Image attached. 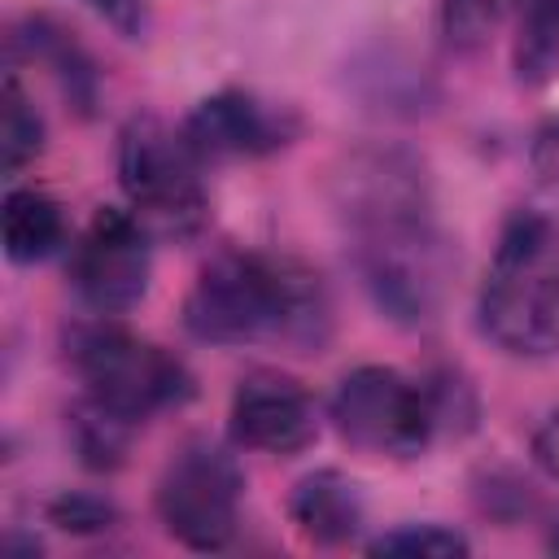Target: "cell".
Masks as SVG:
<instances>
[{"label": "cell", "instance_id": "9a60e30c", "mask_svg": "<svg viewBox=\"0 0 559 559\" xmlns=\"http://www.w3.org/2000/svg\"><path fill=\"white\" fill-rule=\"evenodd\" d=\"M39 148H44V122H39L31 96L22 92V83L9 74L0 87V162H4V175L22 170Z\"/></svg>", "mask_w": 559, "mask_h": 559}, {"label": "cell", "instance_id": "5bb4252c", "mask_svg": "<svg viewBox=\"0 0 559 559\" xmlns=\"http://www.w3.org/2000/svg\"><path fill=\"white\" fill-rule=\"evenodd\" d=\"M515 13V70L520 79H546L559 61V0H520Z\"/></svg>", "mask_w": 559, "mask_h": 559}, {"label": "cell", "instance_id": "2e32d148", "mask_svg": "<svg viewBox=\"0 0 559 559\" xmlns=\"http://www.w3.org/2000/svg\"><path fill=\"white\" fill-rule=\"evenodd\" d=\"M70 432H74V450L87 467H118L122 463V450H127V432H131V419H122L118 411L100 406V402H83L74 406V419H70Z\"/></svg>", "mask_w": 559, "mask_h": 559}, {"label": "cell", "instance_id": "5b68a950", "mask_svg": "<svg viewBox=\"0 0 559 559\" xmlns=\"http://www.w3.org/2000/svg\"><path fill=\"white\" fill-rule=\"evenodd\" d=\"M70 367L87 384V397L140 424L192 393V376L162 345L140 341L109 323H87L70 332Z\"/></svg>", "mask_w": 559, "mask_h": 559}, {"label": "cell", "instance_id": "6da1fadb", "mask_svg": "<svg viewBox=\"0 0 559 559\" xmlns=\"http://www.w3.org/2000/svg\"><path fill=\"white\" fill-rule=\"evenodd\" d=\"M183 323L197 341L253 345L271 341L310 354L332 332V301L314 271L271 253H218L201 266Z\"/></svg>", "mask_w": 559, "mask_h": 559}, {"label": "cell", "instance_id": "52a82bcc", "mask_svg": "<svg viewBox=\"0 0 559 559\" xmlns=\"http://www.w3.org/2000/svg\"><path fill=\"white\" fill-rule=\"evenodd\" d=\"M240 489H245V480H240L236 459L223 445L192 437L162 467L157 515L175 542H183L192 550H218L236 533Z\"/></svg>", "mask_w": 559, "mask_h": 559}, {"label": "cell", "instance_id": "7c38bea8", "mask_svg": "<svg viewBox=\"0 0 559 559\" xmlns=\"http://www.w3.org/2000/svg\"><path fill=\"white\" fill-rule=\"evenodd\" d=\"M4 253L13 262H39L61 245V210L35 188H13L4 197Z\"/></svg>", "mask_w": 559, "mask_h": 559}, {"label": "cell", "instance_id": "30bf717a", "mask_svg": "<svg viewBox=\"0 0 559 559\" xmlns=\"http://www.w3.org/2000/svg\"><path fill=\"white\" fill-rule=\"evenodd\" d=\"M183 135L201 162L258 157V153L288 144V118L249 92H214L188 114Z\"/></svg>", "mask_w": 559, "mask_h": 559}, {"label": "cell", "instance_id": "603a6c76", "mask_svg": "<svg viewBox=\"0 0 559 559\" xmlns=\"http://www.w3.org/2000/svg\"><path fill=\"white\" fill-rule=\"evenodd\" d=\"M550 550H559V528H555V537H550Z\"/></svg>", "mask_w": 559, "mask_h": 559}, {"label": "cell", "instance_id": "44dd1931", "mask_svg": "<svg viewBox=\"0 0 559 559\" xmlns=\"http://www.w3.org/2000/svg\"><path fill=\"white\" fill-rule=\"evenodd\" d=\"M533 459H537V467H542L546 476L559 480V411L533 432Z\"/></svg>", "mask_w": 559, "mask_h": 559}, {"label": "cell", "instance_id": "277c9868", "mask_svg": "<svg viewBox=\"0 0 559 559\" xmlns=\"http://www.w3.org/2000/svg\"><path fill=\"white\" fill-rule=\"evenodd\" d=\"M118 183L148 231L192 236L205 223L201 157L183 131L135 114L118 135Z\"/></svg>", "mask_w": 559, "mask_h": 559}, {"label": "cell", "instance_id": "7a4b0ae2", "mask_svg": "<svg viewBox=\"0 0 559 559\" xmlns=\"http://www.w3.org/2000/svg\"><path fill=\"white\" fill-rule=\"evenodd\" d=\"M480 328L511 354L559 349V236L537 214H515L480 288Z\"/></svg>", "mask_w": 559, "mask_h": 559}, {"label": "cell", "instance_id": "3957f363", "mask_svg": "<svg viewBox=\"0 0 559 559\" xmlns=\"http://www.w3.org/2000/svg\"><path fill=\"white\" fill-rule=\"evenodd\" d=\"M349 231H354V262L371 301L406 328L428 323L441 306L450 275V253L432 223V210L380 218Z\"/></svg>", "mask_w": 559, "mask_h": 559}, {"label": "cell", "instance_id": "ba28073f", "mask_svg": "<svg viewBox=\"0 0 559 559\" xmlns=\"http://www.w3.org/2000/svg\"><path fill=\"white\" fill-rule=\"evenodd\" d=\"M148 271H153L148 227L127 210H96V218L87 223L70 258L74 293L92 310L118 314L144 297Z\"/></svg>", "mask_w": 559, "mask_h": 559}, {"label": "cell", "instance_id": "ac0fdd59", "mask_svg": "<svg viewBox=\"0 0 559 559\" xmlns=\"http://www.w3.org/2000/svg\"><path fill=\"white\" fill-rule=\"evenodd\" d=\"M498 22V0H441V35L454 52H476Z\"/></svg>", "mask_w": 559, "mask_h": 559}, {"label": "cell", "instance_id": "8992f818", "mask_svg": "<svg viewBox=\"0 0 559 559\" xmlns=\"http://www.w3.org/2000/svg\"><path fill=\"white\" fill-rule=\"evenodd\" d=\"M332 419L358 450L419 454L445 415L428 384H415L393 367H358L336 384Z\"/></svg>", "mask_w": 559, "mask_h": 559}, {"label": "cell", "instance_id": "ffe728a7", "mask_svg": "<svg viewBox=\"0 0 559 559\" xmlns=\"http://www.w3.org/2000/svg\"><path fill=\"white\" fill-rule=\"evenodd\" d=\"M87 4L122 35H140V26H144V0H87Z\"/></svg>", "mask_w": 559, "mask_h": 559}, {"label": "cell", "instance_id": "8fae6325", "mask_svg": "<svg viewBox=\"0 0 559 559\" xmlns=\"http://www.w3.org/2000/svg\"><path fill=\"white\" fill-rule=\"evenodd\" d=\"M288 515L293 524L319 542V546H336V542H349L362 524V498H358V485L332 467L323 472H310L293 498H288Z\"/></svg>", "mask_w": 559, "mask_h": 559}, {"label": "cell", "instance_id": "4fadbf2b", "mask_svg": "<svg viewBox=\"0 0 559 559\" xmlns=\"http://www.w3.org/2000/svg\"><path fill=\"white\" fill-rule=\"evenodd\" d=\"M22 44H26V52H31L35 61H44V66L57 74V83L66 87V96H70L79 109H92V100H96V70H92L87 52H83L57 22H48V17L26 22Z\"/></svg>", "mask_w": 559, "mask_h": 559}, {"label": "cell", "instance_id": "9c48e42d", "mask_svg": "<svg viewBox=\"0 0 559 559\" xmlns=\"http://www.w3.org/2000/svg\"><path fill=\"white\" fill-rule=\"evenodd\" d=\"M231 432L240 445L262 454H297L314 441L319 419L310 393L275 371H258L240 380L231 397Z\"/></svg>", "mask_w": 559, "mask_h": 559}, {"label": "cell", "instance_id": "e0dca14e", "mask_svg": "<svg viewBox=\"0 0 559 559\" xmlns=\"http://www.w3.org/2000/svg\"><path fill=\"white\" fill-rule=\"evenodd\" d=\"M371 555H428V559H445V555H467V537L445 528V524H402L393 533H380L371 542Z\"/></svg>", "mask_w": 559, "mask_h": 559}, {"label": "cell", "instance_id": "7402d4cb", "mask_svg": "<svg viewBox=\"0 0 559 559\" xmlns=\"http://www.w3.org/2000/svg\"><path fill=\"white\" fill-rule=\"evenodd\" d=\"M533 162H537V170H542L546 179H559V122H555V127H546V131L537 135Z\"/></svg>", "mask_w": 559, "mask_h": 559}, {"label": "cell", "instance_id": "d6986e66", "mask_svg": "<svg viewBox=\"0 0 559 559\" xmlns=\"http://www.w3.org/2000/svg\"><path fill=\"white\" fill-rule=\"evenodd\" d=\"M52 524H61L66 533H100L114 524V507L100 502V498H87V493H70V498H57L48 507Z\"/></svg>", "mask_w": 559, "mask_h": 559}]
</instances>
